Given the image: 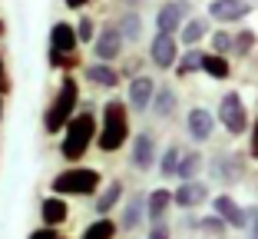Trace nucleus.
Here are the masks:
<instances>
[{"label": "nucleus", "mask_w": 258, "mask_h": 239, "mask_svg": "<svg viewBox=\"0 0 258 239\" xmlns=\"http://www.w3.org/2000/svg\"><path fill=\"white\" fill-rule=\"evenodd\" d=\"M96 133H99V116L93 110V103H86V107L76 110V116L60 133V156L67 160V166L70 163H80L90 153V147L96 143Z\"/></svg>", "instance_id": "f257e3e1"}, {"label": "nucleus", "mask_w": 258, "mask_h": 239, "mask_svg": "<svg viewBox=\"0 0 258 239\" xmlns=\"http://www.w3.org/2000/svg\"><path fill=\"white\" fill-rule=\"evenodd\" d=\"M129 143V103L113 97L103 103V123L96 133V147L103 153H119Z\"/></svg>", "instance_id": "f03ea898"}, {"label": "nucleus", "mask_w": 258, "mask_h": 239, "mask_svg": "<svg viewBox=\"0 0 258 239\" xmlns=\"http://www.w3.org/2000/svg\"><path fill=\"white\" fill-rule=\"evenodd\" d=\"M76 107H80V83H76L73 73H63L56 97L43 110V133H50V136L63 133V126L76 116Z\"/></svg>", "instance_id": "7ed1b4c3"}, {"label": "nucleus", "mask_w": 258, "mask_h": 239, "mask_svg": "<svg viewBox=\"0 0 258 239\" xmlns=\"http://www.w3.org/2000/svg\"><path fill=\"white\" fill-rule=\"evenodd\" d=\"M99 189H103V173L83 163H70L67 170L50 179V193L56 196H96Z\"/></svg>", "instance_id": "20e7f679"}, {"label": "nucleus", "mask_w": 258, "mask_h": 239, "mask_svg": "<svg viewBox=\"0 0 258 239\" xmlns=\"http://www.w3.org/2000/svg\"><path fill=\"white\" fill-rule=\"evenodd\" d=\"M215 120H219L222 126H225V133H232V136H242V133H248V107H245V100L238 97L235 90H228L225 97L219 100V113H215Z\"/></svg>", "instance_id": "39448f33"}, {"label": "nucleus", "mask_w": 258, "mask_h": 239, "mask_svg": "<svg viewBox=\"0 0 258 239\" xmlns=\"http://www.w3.org/2000/svg\"><path fill=\"white\" fill-rule=\"evenodd\" d=\"M159 163V136L152 130H139L129 143V166L136 173H149Z\"/></svg>", "instance_id": "423d86ee"}, {"label": "nucleus", "mask_w": 258, "mask_h": 239, "mask_svg": "<svg viewBox=\"0 0 258 239\" xmlns=\"http://www.w3.org/2000/svg\"><path fill=\"white\" fill-rule=\"evenodd\" d=\"M93 57L103 63H116L122 57V50H126V40H122L119 27H116V20H106L103 27L96 30V37H93Z\"/></svg>", "instance_id": "0eeeda50"}, {"label": "nucleus", "mask_w": 258, "mask_h": 239, "mask_svg": "<svg viewBox=\"0 0 258 239\" xmlns=\"http://www.w3.org/2000/svg\"><path fill=\"white\" fill-rule=\"evenodd\" d=\"M245 170H248V163H245L242 153H219L212 163H209V176L219 179L222 186H235L245 179Z\"/></svg>", "instance_id": "6e6552de"}, {"label": "nucleus", "mask_w": 258, "mask_h": 239, "mask_svg": "<svg viewBox=\"0 0 258 239\" xmlns=\"http://www.w3.org/2000/svg\"><path fill=\"white\" fill-rule=\"evenodd\" d=\"M189 14H192L189 0H166V4L156 10V30L179 37V30H182V23L189 20Z\"/></svg>", "instance_id": "1a4fd4ad"}, {"label": "nucleus", "mask_w": 258, "mask_h": 239, "mask_svg": "<svg viewBox=\"0 0 258 239\" xmlns=\"http://www.w3.org/2000/svg\"><path fill=\"white\" fill-rule=\"evenodd\" d=\"M175 60H179V37L156 30L149 40V63L156 70H172Z\"/></svg>", "instance_id": "9d476101"}, {"label": "nucleus", "mask_w": 258, "mask_h": 239, "mask_svg": "<svg viewBox=\"0 0 258 239\" xmlns=\"http://www.w3.org/2000/svg\"><path fill=\"white\" fill-rule=\"evenodd\" d=\"M215 123H219L215 113H209L205 107H192L185 113V133H189V139L196 147H202V143H209L215 136Z\"/></svg>", "instance_id": "9b49d317"}, {"label": "nucleus", "mask_w": 258, "mask_h": 239, "mask_svg": "<svg viewBox=\"0 0 258 239\" xmlns=\"http://www.w3.org/2000/svg\"><path fill=\"white\" fill-rule=\"evenodd\" d=\"M212 213L225 219L228 229H248V209H245L232 193H219V196H212Z\"/></svg>", "instance_id": "f8f14e48"}, {"label": "nucleus", "mask_w": 258, "mask_h": 239, "mask_svg": "<svg viewBox=\"0 0 258 239\" xmlns=\"http://www.w3.org/2000/svg\"><path fill=\"white\" fill-rule=\"evenodd\" d=\"M152 93H156V80L149 73H136L129 80V90H126V103L133 113H149V103H152Z\"/></svg>", "instance_id": "ddd939ff"}, {"label": "nucleus", "mask_w": 258, "mask_h": 239, "mask_svg": "<svg viewBox=\"0 0 258 239\" xmlns=\"http://www.w3.org/2000/svg\"><path fill=\"white\" fill-rule=\"evenodd\" d=\"M172 203L182 209H199L209 203V183H202V179H182V183L175 186L172 193Z\"/></svg>", "instance_id": "4468645a"}, {"label": "nucleus", "mask_w": 258, "mask_h": 239, "mask_svg": "<svg viewBox=\"0 0 258 239\" xmlns=\"http://www.w3.org/2000/svg\"><path fill=\"white\" fill-rule=\"evenodd\" d=\"M251 14L248 0H209V20L215 23H238Z\"/></svg>", "instance_id": "2eb2a0df"}, {"label": "nucleus", "mask_w": 258, "mask_h": 239, "mask_svg": "<svg viewBox=\"0 0 258 239\" xmlns=\"http://www.w3.org/2000/svg\"><path fill=\"white\" fill-rule=\"evenodd\" d=\"M70 219V206H67V196H43L40 200V226H53V229H60L63 223Z\"/></svg>", "instance_id": "dca6fc26"}, {"label": "nucleus", "mask_w": 258, "mask_h": 239, "mask_svg": "<svg viewBox=\"0 0 258 239\" xmlns=\"http://www.w3.org/2000/svg\"><path fill=\"white\" fill-rule=\"evenodd\" d=\"M143 223H146V193H129V200L122 203V213H119V229L136 232Z\"/></svg>", "instance_id": "f3484780"}, {"label": "nucleus", "mask_w": 258, "mask_h": 239, "mask_svg": "<svg viewBox=\"0 0 258 239\" xmlns=\"http://www.w3.org/2000/svg\"><path fill=\"white\" fill-rule=\"evenodd\" d=\"M149 110L156 113V120L169 123V120L175 116V110H179V93H175V86H169V83L156 86V93H152V103H149Z\"/></svg>", "instance_id": "a211bd4d"}, {"label": "nucleus", "mask_w": 258, "mask_h": 239, "mask_svg": "<svg viewBox=\"0 0 258 239\" xmlns=\"http://www.w3.org/2000/svg\"><path fill=\"white\" fill-rule=\"evenodd\" d=\"M83 77L90 80L93 86H99V90H116L122 80V73L113 67V63H103V60H93L90 67H83Z\"/></svg>", "instance_id": "6ab92c4d"}, {"label": "nucleus", "mask_w": 258, "mask_h": 239, "mask_svg": "<svg viewBox=\"0 0 258 239\" xmlns=\"http://www.w3.org/2000/svg\"><path fill=\"white\" fill-rule=\"evenodd\" d=\"M172 206H175L172 193H169L166 186H156L152 193H146V219H149V226L152 223H166V216H169Z\"/></svg>", "instance_id": "aec40b11"}, {"label": "nucleus", "mask_w": 258, "mask_h": 239, "mask_svg": "<svg viewBox=\"0 0 258 239\" xmlns=\"http://www.w3.org/2000/svg\"><path fill=\"white\" fill-rule=\"evenodd\" d=\"M122 196H126V186H122V179L106 183V186L96 193V200H93V213H96V216H109V213H113V209L122 203Z\"/></svg>", "instance_id": "412c9836"}, {"label": "nucleus", "mask_w": 258, "mask_h": 239, "mask_svg": "<svg viewBox=\"0 0 258 239\" xmlns=\"http://www.w3.org/2000/svg\"><path fill=\"white\" fill-rule=\"evenodd\" d=\"M50 46L60 50V54H76L80 50V37H76V23L67 20H56L50 27Z\"/></svg>", "instance_id": "4be33fe9"}, {"label": "nucleus", "mask_w": 258, "mask_h": 239, "mask_svg": "<svg viewBox=\"0 0 258 239\" xmlns=\"http://www.w3.org/2000/svg\"><path fill=\"white\" fill-rule=\"evenodd\" d=\"M205 54H209V50H202V46H185V54H179V60H175V67H172L175 77L189 80V77H196V73H202Z\"/></svg>", "instance_id": "5701e85b"}, {"label": "nucleus", "mask_w": 258, "mask_h": 239, "mask_svg": "<svg viewBox=\"0 0 258 239\" xmlns=\"http://www.w3.org/2000/svg\"><path fill=\"white\" fill-rule=\"evenodd\" d=\"M209 37V17H189L179 30V43L182 46H199Z\"/></svg>", "instance_id": "b1692460"}, {"label": "nucleus", "mask_w": 258, "mask_h": 239, "mask_svg": "<svg viewBox=\"0 0 258 239\" xmlns=\"http://www.w3.org/2000/svg\"><path fill=\"white\" fill-rule=\"evenodd\" d=\"M205 170V156L199 150H185L182 160H179V170H175V179H199V173Z\"/></svg>", "instance_id": "393cba45"}, {"label": "nucleus", "mask_w": 258, "mask_h": 239, "mask_svg": "<svg viewBox=\"0 0 258 239\" xmlns=\"http://www.w3.org/2000/svg\"><path fill=\"white\" fill-rule=\"evenodd\" d=\"M202 73L209 80H228V77H232V60L209 50V54H205V63H202Z\"/></svg>", "instance_id": "a878e982"}, {"label": "nucleus", "mask_w": 258, "mask_h": 239, "mask_svg": "<svg viewBox=\"0 0 258 239\" xmlns=\"http://www.w3.org/2000/svg\"><path fill=\"white\" fill-rule=\"evenodd\" d=\"M179 160H182V147H179V143H169V147L159 153V163H156V170H159V176H162V179H175V170H179Z\"/></svg>", "instance_id": "bb28decb"}, {"label": "nucleus", "mask_w": 258, "mask_h": 239, "mask_svg": "<svg viewBox=\"0 0 258 239\" xmlns=\"http://www.w3.org/2000/svg\"><path fill=\"white\" fill-rule=\"evenodd\" d=\"M116 27H119V33H122L126 43H136V40L143 37V17H139L136 10H122L119 20H116Z\"/></svg>", "instance_id": "cd10ccee"}, {"label": "nucleus", "mask_w": 258, "mask_h": 239, "mask_svg": "<svg viewBox=\"0 0 258 239\" xmlns=\"http://www.w3.org/2000/svg\"><path fill=\"white\" fill-rule=\"evenodd\" d=\"M116 232H119V223L109 216H96L90 226L83 229V236L80 239H116Z\"/></svg>", "instance_id": "c85d7f7f"}, {"label": "nucleus", "mask_w": 258, "mask_h": 239, "mask_svg": "<svg viewBox=\"0 0 258 239\" xmlns=\"http://www.w3.org/2000/svg\"><path fill=\"white\" fill-rule=\"evenodd\" d=\"M258 46V33L251 30V27H242V30H235V43H232V54L238 57V60H245V57L255 54Z\"/></svg>", "instance_id": "c756f323"}, {"label": "nucleus", "mask_w": 258, "mask_h": 239, "mask_svg": "<svg viewBox=\"0 0 258 239\" xmlns=\"http://www.w3.org/2000/svg\"><path fill=\"white\" fill-rule=\"evenodd\" d=\"M46 63H50V70L73 73V70H80V54H60L53 46H46Z\"/></svg>", "instance_id": "7c9ffc66"}, {"label": "nucleus", "mask_w": 258, "mask_h": 239, "mask_svg": "<svg viewBox=\"0 0 258 239\" xmlns=\"http://www.w3.org/2000/svg\"><path fill=\"white\" fill-rule=\"evenodd\" d=\"M199 229H202L205 236H212V239H225L228 223H225L222 216H215V213H209V216H202V219H199Z\"/></svg>", "instance_id": "2f4dec72"}, {"label": "nucleus", "mask_w": 258, "mask_h": 239, "mask_svg": "<svg viewBox=\"0 0 258 239\" xmlns=\"http://www.w3.org/2000/svg\"><path fill=\"white\" fill-rule=\"evenodd\" d=\"M209 43H212V54L228 57V54H232V43H235V33H232V30H212Z\"/></svg>", "instance_id": "473e14b6"}, {"label": "nucleus", "mask_w": 258, "mask_h": 239, "mask_svg": "<svg viewBox=\"0 0 258 239\" xmlns=\"http://www.w3.org/2000/svg\"><path fill=\"white\" fill-rule=\"evenodd\" d=\"M76 37H80V43H93V37H96V20H93L90 14H83L76 20Z\"/></svg>", "instance_id": "72a5a7b5"}, {"label": "nucleus", "mask_w": 258, "mask_h": 239, "mask_svg": "<svg viewBox=\"0 0 258 239\" xmlns=\"http://www.w3.org/2000/svg\"><path fill=\"white\" fill-rule=\"evenodd\" d=\"M27 239H70V236H63V232L53 229V226H40V229H33Z\"/></svg>", "instance_id": "f704fd0d"}, {"label": "nucleus", "mask_w": 258, "mask_h": 239, "mask_svg": "<svg viewBox=\"0 0 258 239\" xmlns=\"http://www.w3.org/2000/svg\"><path fill=\"white\" fill-rule=\"evenodd\" d=\"M248 160L258 163V116H255V123L248 126Z\"/></svg>", "instance_id": "c9c22d12"}, {"label": "nucleus", "mask_w": 258, "mask_h": 239, "mask_svg": "<svg viewBox=\"0 0 258 239\" xmlns=\"http://www.w3.org/2000/svg\"><path fill=\"white\" fill-rule=\"evenodd\" d=\"M146 239H172V229H169V223H152Z\"/></svg>", "instance_id": "e433bc0d"}, {"label": "nucleus", "mask_w": 258, "mask_h": 239, "mask_svg": "<svg viewBox=\"0 0 258 239\" xmlns=\"http://www.w3.org/2000/svg\"><path fill=\"white\" fill-rule=\"evenodd\" d=\"M0 93H4V97L10 93V70H7V60H4V54H0Z\"/></svg>", "instance_id": "4c0bfd02"}, {"label": "nucleus", "mask_w": 258, "mask_h": 239, "mask_svg": "<svg viewBox=\"0 0 258 239\" xmlns=\"http://www.w3.org/2000/svg\"><path fill=\"white\" fill-rule=\"evenodd\" d=\"M248 239H258V206L248 209Z\"/></svg>", "instance_id": "58836bf2"}, {"label": "nucleus", "mask_w": 258, "mask_h": 239, "mask_svg": "<svg viewBox=\"0 0 258 239\" xmlns=\"http://www.w3.org/2000/svg\"><path fill=\"white\" fill-rule=\"evenodd\" d=\"M63 4H67L70 10H83V7H90L93 0H63Z\"/></svg>", "instance_id": "ea45409f"}, {"label": "nucleus", "mask_w": 258, "mask_h": 239, "mask_svg": "<svg viewBox=\"0 0 258 239\" xmlns=\"http://www.w3.org/2000/svg\"><path fill=\"white\" fill-rule=\"evenodd\" d=\"M4 33H7V23H4V17H0V40H4Z\"/></svg>", "instance_id": "a19ab883"}, {"label": "nucleus", "mask_w": 258, "mask_h": 239, "mask_svg": "<svg viewBox=\"0 0 258 239\" xmlns=\"http://www.w3.org/2000/svg\"><path fill=\"white\" fill-rule=\"evenodd\" d=\"M0 123H4V93H0Z\"/></svg>", "instance_id": "79ce46f5"}, {"label": "nucleus", "mask_w": 258, "mask_h": 239, "mask_svg": "<svg viewBox=\"0 0 258 239\" xmlns=\"http://www.w3.org/2000/svg\"><path fill=\"white\" fill-rule=\"evenodd\" d=\"M122 4H139V0H122Z\"/></svg>", "instance_id": "37998d69"}]
</instances>
